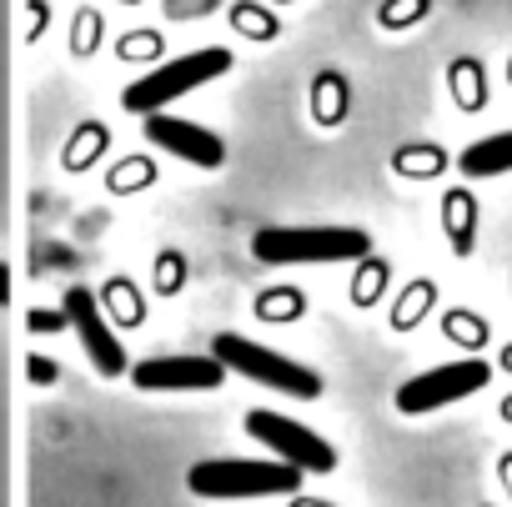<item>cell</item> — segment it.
Returning <instances> with one entry per match:
<instances>
[{
	"label": "cell",
	"instance_id": "7c38bea8",
	"mask_svg": "<svg viewBox=\"0 0 512 507\" xmlns=\"http://www.w3.org/2000/svg\"><path fill=\"white\" fill-rule=\"evenodd\" d=\"M477 76H482L477 61H457V66H452V91H457V101H462L467 111L482 106V86H477Z\"/></svg>",
	"mask_w": 512,
	"mask_h": 507
},
{
	"label": "cell",
	"instance_id": "52a82bcc",
	"mask_svg": "<svg viewBox=\"0 0 512 507\" xmlns=\"http://www.w3.org/2000/svg\"><path fill=\"white\" fill-rule=\"evenodd\" d=\"M136 392H216L226 382V367L211 352H171V357H146L131 367Z\"/></svg>",
	"mask_w": 512,
	"mask_h": 507
},
{
	"label": "cell",
	"instance_id": "3957f363",
	"mask_svg": "<svg viewBox=\"0 0 512 507\" xmlns=\"http://www.w3.org/2000/svg\"><path fill=\"white\" fill-rule=\"evenodd\" d=\"M231 71V51L226 46H206V51H191V56H176V61H161L156 71L136 76L126 91H121V106L136 111V116H161L171 101H181L186 91L216 81Z\"/></svg>",
	"mask_w": 512,
	"mask_h": 507
},
{
	"label": "cell",
	"instance_id": "9a60e30c",
	"mask_svg": "<svg viewBox=\"0 0 512 507\" xmlns=\"http://www.w3.org/2000/svg\"><path fill=\"white\" fill-rule=\"evenodd\" d=\"M447 332H452V337H467V342H482V337H487V332H482L477 322H467V317H452Z\"/></svg>",
	"mask_w": 512,
	"mask_h": 507
},
{
	"label": "cell",
	"instance_id": "8fae6325",
	"mask_svg": "<svg viewBox=\"0 0 512 507\" xmlns=\"http://www.w3.org/2000/svg\"><path fill=\"white\" fill-rule=\"evenodd\" d=\"M447 231H452V251L467 257V251H472V231H477V206H472L467 191L447 196Z\"/></svg>",
	"mask_w": 512,
	"mask_h": 507
},
{
	"label": "cell",
	"instance_id": "e0dca14e",
	"mask_svg": "<svg viewBox=\"0 0 512 507\" xmlns=\"http://www.w3.org/2000/svg\"><path fill=\"white\" fill-rule=\"evenodd\" d=\"M502 472H507V482H512V457H502Z\"/></svg>",
	"mask_w": 512,
	"mask_h": 507
},
{
	"label": "cell",
	"instance_id": "7a4b0ae2",
	"mask_svg": "<svg viewBox=\"0 0 512 507\" xmlns=\"http://www.w3.org/2000/svg\"><path fill=\"white\" fill-rule=\"evenodd\" d=\"M307 472L277 462V457H211V462H196L186 472V487L196 497H221V502H236V497H287L302 487Z\"/></svg>",
	"mask_w": 512,
	"mask_h": 507
},
{
	"label": "cell",
	"instance_id": "ac0fdd59",
	"mask_svg": "<svg viewBox=\"0 0 512 507\" xmlns=\"http://www.w3.org/2000/svg\"><path fill=\"white\" fill-rule=\"evenodd\" d=\"M502 362H507V367H512V347H507V357H502Z\"/></svg>",
	"mask_w": 512,
	"mask_h": 507
},
{
	"label": "cell",
	"instance_id": "2e32d148",
	"mask_svg": "<svg viewBox=\"0 0 512 507\" xmlns=\"http://www.w3.org/2000/svg\"><path fill=\"white\" fill-rule=\"evenodd\" d=\"M11 302V272H6V262H0V307Z\"/></svg>",
	"mask_w": 512,
	"mask_h": 507
},
{
	"label": "cell",
	"instance_id": "277c9868",
	"mask_svg": "<svg viewBox=\"0 0 512 507\" xmlns=\"http://www.w3.org/2000/svg\"><path fill=\"white\" fill-rule=\"evenodd\" d=\"M211 357H216L226 372L251 377V382H262V387H272V392L322 397V377H317L312 367H302V362H292V357H282V352H272V347H262V342H251V337H241V332H216Z\"/></svg>",
	"mask_w": 512,
	"mask_h": 507
},
{
	"label": "cell",
	"instance_id": "5b68a950",
	"mask_svg": "<svg viewBox=\"0 0 512 507\" xmlns=\"http://www.w3.org/2000/svg\"><path fill=\"white\" fill-rule=\"evenodd\" d=\"M492 382V367L482 357H462V362H442L432 372H417L397 387V412L402 417H422V412H437V407H452L472 392H482Z\"/></svg>",
	"mask_w": 512,
	"mask_h": 507
},
{
	"label": "cell",
	"instance_id": "8992f818",
	"mask_svg": "<svg viewBox=\"0 0 512 507\" xmlns=\"http://www.w3.org/2000/svg\"><path fill=\"white\" fill-rule=\"evenodd\" d=\"M246 432L262 442L277 462H287V467H297V472H332V467H337L332 442H327L322 432H312V427L282 417V412H267V407L246 412Z\"/></svg>",
	"mask_w": 512,
	"mask_h": 507
},
{
	"label": "cell",
	"instance_id": "9c48e42d",
	"mask_svg": "<svg viewBox=\"0 0 512 507\" xmlns=\"http://www.w3.org/2000/svg\"><path fill=\"white\" fill-rule=\"evenodd\" d=\"M146 141L156 151H171L176 161H191V166H206V171H216L226 161L221 136L196 126V121H181V116H146Z\"/></svg>",
	"mask_w": 512,
	"mask_h": 507
},
{
	"label": "cell",
	"instance_id": "4fadbf2b",
	"mask_svg": "<svg viewBox=\"0 0 512 507\" xmlns=\"http://www.w3.org/2000/svg\"><path fill=\"white\" fill-rule=\"evenodd\" d=\"M297 307H302L297 292H272V297H262V317H267V322H292Z\"/></svg>",
	"mask_w": 512,
	"mask_h": 507
},
{
	"label": "cell",
	"instance_id": "6da1fadb",
	"mask_svg": "<svg viewBox=\"0 0 512 507\" xmlns=\"http://www.w3.org/2000/svg\"><path fill=\"white\" fill-rule=\"evenodd\" d=\"M372 251L362 226H262L251 236V257L262 267H312V262H357Z\"/></svg>",
	"mask_w": 512,
	"mask_h": 507
},
{
	"label": "cell",
	"instance_id": "5bb4252c",
	"mask_svg": "<svg viewBox=\"0 0 512 507\" xmlns=\"http://www.w3.org/2000/svg\"><path fill=\"white\" fill-rule=\"evenodd\" d=\"M111 307H116V317H121V322H141V302H136V292H131L126 282H116V287H111Z\"/></svg>",
	"mask_w": 512,
	"mask_h": 507
},
{
	"label": "cell",
	"instance_id": "ba28073f",
	"mask_svg": "<svg viewBox=\"0 0 512 507\" xmlns=\"http://www.w3.org/2000/svg\"><path fill=\"white\" fill-rule=\"evenodd\" d=\"M66 317H71V327L81 332V347L91 352V362H96L101 377L131 372V362H126V352H121V337L106 327L101 302L91 297V287H66Z\"/></svg>",
	"mask_w": 512,
	"mask_h": 507
},
{
	"label": "cell",
	"instance_id": "30bf717a",
	"mask_svg": "<svg viewBox=\"0 0 512 507\" xmlns=\"http://www.w3.org/2000/svg\"><path fill=\"white\" fill-rule=\"evenodd\" d=\"M462 176L472 181H487V176H507L512 171V131H492L482 141H472L462 156H457Z\"/></svg>",
	"mask_w": 512,
	"mask_h": 507
}]
</instances>
